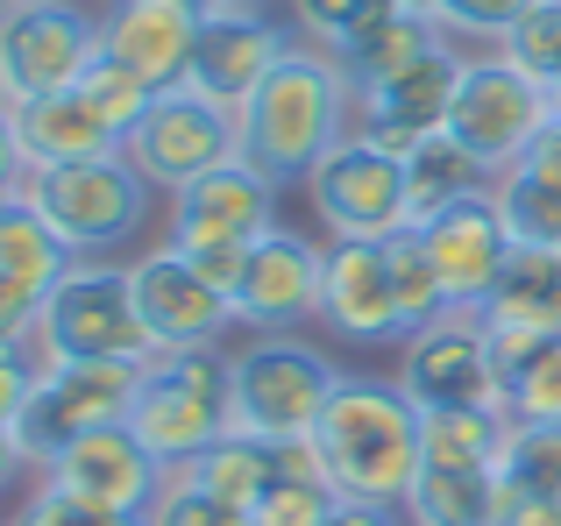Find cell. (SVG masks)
I'll return each instance as SVG.
<instances>
[{
    "mask_svg": "<svg viewBox=\"0 0 561 526\" xmlns=\"http://www.w3.org/2000/svg\"><path fill=\"white\" fill-rule=\"evenodd\" d=\"M420 242H426L440 285H448V299L462 306V313H483L491 291L505 285L512 256H519V236H512L497 193H477V199H462V207H448L440 221L420 228Z\"/></svg>",
    "mask_w": 561,
    "mask_h": 526,
    "instance_id": "17",
    "label": "cell"
},
{
    "mask_svg": "<svg viewBox=\"0 0 561 526\" xmlns=\"http://www.w3.org/2000/svg\"><path fill=\"white\" fill-rule=\"evenodd\" d=\"M554 122V100L540 79H526L505 50H483L462 65V85H455V107H448V136L477 157L491 179H505L534 136Z\"/></svg>",
    "mask_w": 561,
    "mask_h": 526,
    "instance_id": "8",
    "label": "cell"
},
{
    "mask_svg": "<svg viewBox=\"0 0 561 526\" xmlns=\"http://www.w3.org/2000/svg\"><path fill=\"white\" fill-rule=\"evenodd\" d=\"M36 356L43 363H150L157 342L136 313V285L128 263L85 256L43 299V328H36Z\"/></svg>",
    "mask_w": 561,
    "mask_h": 526,
    "instance_id": "4",
    "label": "cell"
},
{
    "mask_svg": "<svg viewBox=\"0 0 561 526\" xmlns=\"http://www.w3.org/2000/svg\"><path fill=\"white\" fill-rule=\"evenodd\" d=\"M43 285H22V277L0 271V348H36V328H43Z\"/></svg>",
    "mask_w": 561,
    "mask_h": 526,
    "instance_id": "41",
    "label": "cell"
},
{
    "mask_svg": "<svg viewBox=\"0 0 561 526\" xmlns=\"http://www.w3.org/2000/svg\"><path fill=\"white\" fill-rule=\"evenodd\" d=\"M28 470V456H22V442H14V427H0V499H8V484Z\"/></svg>",
    "mask_w": 561,
    "mask_h": 526,
    "instance_id": "47",
    "label": "cell"
},
{
    "mask_svg": "<svg viewBox=\"0 0 561 526\" xmlns=\"http://www.w3.org/2000/svg\"><path fill=\"white\" fill-rule=\"evenodd\" d=\"M79 93H85V100H93V107H100V114H107V122H114V128H122V142H128V128H136V122H142V114H150V100H157V85H142V79H136V71H128V65H122V57H107V50H100V57H93V65H85V79H79Z\"/></svg>",
    "mask_w": 561,
    "mask_h": 526,
    "instance_id": "36",
    "label": "cell"
},
{
    "mask_svg": "<svg viewBox=\"0 0 561 526\" xmlns=\"http://www.w3.org/2000/svg\"><path fill=\"white\" fill-rule=\"evenodd\" d=\"M234 8H271V0H234Z\"/></svg>",
    "mask_w": 561,
    "mask_h": 526,
    "instance_id": "52",
    "label": "cell"
},
{
    "mask_svg": "<svg viewBox=\"0 0 561 526\" xmlns=\"http://www.w3.org/2000/svg\"><path fill=\"white\" fill-rule=\"evenodd\" d=\"M398 0H291V28H299V43H313V50H334L342 57L348 43H363L377 22H391Z\"/></svg>",
    "mask_w": 561,
    "mask_h": 526,
    "instance_id": "34",
    "label": "cell"
},
{
    "mask_svg": "<svg viewBox=\"0 0 561 526\" xmlns=\"http://www.w3.org/2000/svg\"><path fill=\"white\" fill-rule=\"evenodd\" d=\"M334 385H342V370L328 348L299 342V334H256L234 348V434H256L277 448L313 442Z\"/></svg>",
    "mask_w": 561,
    "mask_h": 526,
    "instance_id": "5",
    "label": "cell"
},
{
    "mask_svg": "<svg viewBox=\"0 0 561 526\" xmlns=\"http://www.w3.org/2000/svg\"><path fill=\"white\" fill-rule=\"evenodd\" d=\"M142 526H256V519H249L242 505H228V499H214V491H199L185 470H171L164 491H157V505L142 513Z\"/></svg>",
    "mask_w": 561,
    "mask_h": 526,
    "instance_id": "38",
    "label": "cell"
},
{
    "mask_svg": "<svg viewBox=\"0 0 561 526\" xmlns=\"http://www.w3.org/2000/svg\"><path fill=\"white\" fill-rule=\"evenodd\" d=\"M28 185V157H22V136H14V114H0V199Z\"/></svg>",
    "mask_w": 561,
    "mask_h": 526,
    "instance_id": "44",
    "label": "cell"
},
{
    "mask_svg": "<svg viewBox=\"0 0 561 526\" xmlns=\"http://www.w3.org/2000/svg\"><path fill=\"white\" fill-rule=\"evenodd\" d=\"M128 285H136V313L150 328L157 356L164 348H220L234 334V299L220 285H206L171 242H157V250L128 263Z\"/></svg>",
    "mask_w": 561,
    "mask_h": 526,
    "instance_id": "12",
    "label": "cell"
},
{
    "mask_svg": "<svg viewBox=\"0 0 561 526\" xmlns=\"http://www.w3.org/2000/svg\"><path fill=\"white\" fill-rule=\"evenodd\" d=\"M440 43H455L440 22H426V14H405V8H398L391 22H377L363 43H348V50H342V71H348V85H356V93H370V85L398 79V71H412L420 57H434Z\"/></svg>",
    "mask_w": 561,
    "mask_h": 526,
    "instance_id": "30",
    "label": "cell"
},
{
    "mask_svg": "<svg viewBox=\"0 0 561 526\" xmlns=\"http://www.w3.org/2000/svg\"><path fill=\"white\" fill-rule=\"evenodd\" d=\"M28 199H36L43 214H50V228L85 256H114L128 250V242L150 228L157 214V185L142 179L136 164H128L122 150L114 157H93V164H57V171H28L22 185Z\"/></svg>",
    "mask_w": 561,
    "mask_h": 526,
    "instance_id": "6",
    "label": "cell"
},
{
    "mask_svg": "<svg viewBox=\"0 0 561 526\" xmlns=\"http://www.w3.org/2000/svg\"><path fill=\"white\" fill-rule=\"evenodd\" d=\"M14 136H22L28 171H57V164H93V157L122 150V128L71 85V93H36L14 107Z\"/></svg>",
    "mask_w": 561,
    "mask_h": 526,
    "instance_id": "22",
    "label": "cell"
},
{
    "mask_svg": "<svg viewBox=\"0 0 561 526\" xmlns=\"http://www.w3.org/2000/svg\"><path fill=\"white\" fill-rule=\"evenodd\" d=\"M199 22L206 14L185 8V0H107V8H100V50L122 57L142 85L171 93V85H185Z\"/></svg>",
    "mask_w": 561,
    "mask_h": 526,
    "instance_id": "21",
    "label": "cell"
},
{
    "mask_svg": "<svg viewBox=\"0 0 561 526\" xmlns=\"http://www.w3.org/2000/svg\"><path fill=\"white\" fill-rule=\"evenodd\" d=\"M22 107V93H14V79H8V65H0V114H14Z\"/></svg>",
    "mask_w": 561,
    "mask_h": 526,
    "instance_id": "48",
    "label": "cell"
},
{
    "mask_svg": "<svg viewBox=\"0 0 561 526\" xmlns=\"http://www.w3.org/2000/svg\"><path fill=\"white\" fill-rule=\"evenodd\" d=\"M185 8H199V14H220V8H234V0H185Z\"/></svg>",
    "mask_w": 561,
    "mask_h": 526,
    "instance_id": "51",
    "label": "cell"
},
{
    "mask_svg": "<svg viewBox=\"0 0 561 526\" xmlns=\"http://www.w3.org/2000/svg\"><path fill=\"white\" fill-rule=\"evenodd\" d=\"M491 193L526 250H561V185L554 179H534V171L512 164L505 179H491Z\"/></svg>",
    "mask_w": 561,
    "mask_h": 526,
    "instance_id": "33",
    "label": "cell"
},
{
    "mask_svg": "<svg viewBox=\"0 0 561 526\" xmlns=\"http://www.w3.org/2000/svg\"><path fill=\"white\" fill-rule=\"evenodd\" d=\"M185 477L199 491H214V499H228V505H256L263 491H271V477H277V442H256V434H220L206 456H192L185 462Z\"/></svg>",
    "mask_w": 561,
    "mask_h": 526,
    "instance_id": "31",
    "label": "cell"
},
{
    "mask_svg": "<svg viewBox=\"0 0 561 526\" xmlns=\"http://www.w3.org/2000/svg\"><path fill=\"white\" fill-rule=\"evenodd\" d=\"M398 385L412 405H505V377H497V348L483 313H440L398 348Z\"/></svg>",
    "mask_w": 561,
    "mask_h": 526,
    "instance_id": "11",
    "label": "cell"
},
{
    "mask_svg": "<svg viewBox=\"0 0 561 526\" xmlns=\"http://www.w3.org/2000/svg\"><path fill=\"white\" fill-rule=\"evenodd\" d=\"M313 456L328 470V484L342 499L363 505H398L405 513V491L420 484L426 448H420V405L398 377H348L334 385L328 413L313 427Z\"/></svg>",
    "mask_w": 561,
    "mask_h": 526,
    "instance_id": "2",
    "label": "cell"
},
{
    "mask_svg": "<svg viewBox=\"0 0 561 526\" xmlns=\"http://www.w3.org/2000/svg\"><path fill=\"white\" fill-rule=\"evenodd\" d=\"M477 193H491V171H483L448 128L405 150V221L412 228L440 221L448 207H462V199H477Z\"/></svg>",
    "mask_w": 561,
    "mask_h": 526,
    "instance_id": "24",
    "label": "cell"
},
{
    "mask_svg": "<svg viewBox=\"0 0 561 526\" xmlns=\"http://www.w3.org/2000/svg\"><path fill=\"white\" fill-rule=\"evenodd\" d=\"M291 43H299V36H291L277 14H263V8H220V14H206V22H199L185 85H192V93H206L214 107L242 114L249 93L285 65Z\"/></svg>",
    "mask_w": 561,
    "mask_h": 526,
    "instance_id": "14",
    "label": "cell"
},
{
    "mask_svg": "<svg viewBox=\"0 0 561 526\" xmlns=\"http://www.w3.org/2000/svg\"><path fill=\"white\" fill-rule=\"evenodd\" d=\"M8 526H142V519L136 513H107V505H85V499H71V491H57V484L36 477V491L14 505Z\"/></svg>",
    "mask_w": 561,
    "mask_h": 526,
    "instance_id": "39",
    "label": "cell"
},
{
    "mask_svg": "<svg viewBox=\"0 0 561 526\" xmlns=\"http://www.w3.org/2000/svg\"><path fill=\"white\" fill-rule=\"evenodd\" d=\"M483 320L505 334H561V250H526L512 256L505 285L491 291Z\"/></svg>",
    "mask_w": 561,
    "mask_h": 526,
    "instance_id": "27",
    "label": "cell"
},
{
    "mask_svg": "<svg viewBox=\"0 0 561 526\" xmlns=\"http://www.w3.org/2000/svg\"><path fill=\"white\" fill-rule=\"evenodd\" d=\"M277 193L249 157H228L206 179H192L185 193H171L164 242L171 250H214V242H263L277 228Z\"/></svg>",
    "mask_w": 561,
    "mask_h": 526,
    "instance_id": "15",
    "label": "cell"
},
{
    "mask_svg": "<svg viewBox=\"0 0 561 526\" xmlns=\"http://www.w3.org/2000/svg\"><path fill=\"white\" fill-rule=\"evenodd\" d=\"M497 526H561V499H534V491L505 484V513H497Z\"/></svg>",
    "mask_w": 561,
    "mask_h": 526,
    "instance_id": "43",
    "label": "cell"
},
{
    "mask_svg": "<svg viewBox=\"0 0 561 526\" xmlns=\"http://www.w3.org/2000/svg\"><path fill=\"white\" fill-rule=\"evenodd\" d=\"M36 370H43L36 348H0V427H14V420H22L28 391H36Z\"/></svg>",
    "mask_w": 561,
    "mask_h": 526,
    "instance_id": "42",
    "label": "cell"
},
{
    "mask_svg": "<svg viewBox=\"0 0 561 526\" xmlns=\"http://www.w3.org/2000/svg\"><path fill=\"white\" fill-rule=\"evenodd\" d=\"M526 8H540V0H440L434 22L448 28L455 43H505V28L519 22Z\"/></svg>",
    "mask_w": 561,
    "mask_h": 526,
    "instance_id": "40",
    "label": "cell"
},
{
    "mask_svg": "<svg viewBox=\"0 0 561 526\" xmlns=\"http://www.w3.org/2000/svg\"><path fill=\"white\" fill-rule=\"evenodd\" d=\"M497 477L512 491H534V499H561V420H548V427H512Z\"/></svg>",
    "mask_w": 561,
    "mask_h": 526,
    "instance_id": "35",
    "label": "cell"
},
{
    "mask_svg": "<svg viewBox=\"0 0 561 526\" xmlns=\"http://www.w3.org/2000/svg\"><path fill=\"white\" fill-rule=\"evenodd\" d=\"M71 263H79V250H71V242L50 228V214H43L36 199H28V193H8V199H0V271L22 277V285H43V291H50Z\"/></svg>",
    "mask_w": 561,
    "mask_h": 526,
    "instance_id": "29",
    "label": "cell"
},
{
    "mask_svg": "<svg viewBox=\"0 0 561 526\" xmlns=\"http://www.w3.org/2000/svg\"><path fill=\"white\" fill-rule=\"evenodd\" d=\"M234 128H242V157L271 185H306L320 157L356 128V85H348V71H342L334 50L291 43L285 65H277L271 79L249 93V107L234 114Z\"/></svg>",
    "mask_w": 561,
    "mask_h": 526,
    "instance_id": "1",
    "label": "cell"
},
{
    "mask_svg": "<svg viewBox=\"0 0 561 526\" xmlns=\"http://www.w3.org/2000/svg\"><path fill=\"white\" fill-rule=\"evenodd\" d=\"M328 526H405V513H398V505H363V499H342V513H334Z\"/></svg>",
    "mask_w": 561,
    "mask_h": 526,
    "instance_id": "46",
    "label": "cell"
},
{
    "mask_svg": "<svg viewBox=\"0 0 561 526\" xmlns=\"http://www.w3.org/2000/svg\"><path fill=\"white\" fill-rule=\"evenodd\" d=\"M497 50H505L512 65L526 71V79L554 85V71H561V0H540V8H526L519 22L505 28V43H497Z\"/></svg>",
    "mask_w": 561,
    "mask_h": 526,
    "instance_id": "37",
    "label": "cell"
},
{
    "mask_svg": "<svg viewBox=\"0 0 561 526\" xmlns=\"http://www.w3.org/2000/svg\"><path fill=\"white\" fill-rule=\"evenodd\" d=\"M128 427L164 470H185L192 456L234 434V356L228 348H164L142 363Z\"/></svg>",
    "mask_w": 561,
    "mask_h": 526,
    "instance_id": "3",
    "label": "cell"
},
{
    "mask_svg": "<svg viewBox=\"0 0 561 526\" xmlns=\"http://www.w3.org/2000/svg\"><path fill=\"white\" fill-rule=\"evenodd\" d=\"M93 57H100V14H85L79 0H36L14 22H0V65H8L22 100L71 93Z\"/></svg>",
    "mask_w": 561,
    "mask_h": 526,
    "instance_id": "16",
    "label": "cell"
},
{
    "mask_svg": "<svg viewBox=\"0 0 561 526\" xmlns=\"http://www.w3.org/2000/svg\"><path fill=\"white\" fill-rule=\"evenodd\" d=\"M398 8H405V14H426V22H434V14H440V0H398Z\"/></svg>",
    "mask_w": 561,
    "mask_h": 526,
    "instance_id": "49",
    "label": "cell"
},
{
    "mask_svg": "<svg viewBox=\"0 0 561 526\" xmlns=\"http://www.w3.org/2000/svg\"><path fill=\"white\" fill-rule=\"evenodd\" d=\"M320 277H328V242L299 236L277 221L271 236L249 250V271L234 285V328L249 334H299L320 320Z\"/></svg>",
    "mask_w": 561,
    "mask_h": 526,
    "instance_id": "13",
    "label": "cell"
},
{
    "mask_svg": "<svg viewBox=\"0 0 561 526\" xmlns=\"http://www.w3.org/2000/svg\"><path fill=\"white\" fill-rule=\"evenodd\" d=\"M383 250H391V285H398V313H405V342L420 328H434L440 313H455L448 285H440L434 256H426L420 228H398V236H383Z\"/></svg>",
    "mask_w": 561,
    "mask_h": 526,
    "instance_id": "32",
    "label": "cell"
},
{
    "mask_svg": "<svg viewBox=\"0 0 561 526\" xmlns=\"http://www.w3.org/2000/svg\"><path fill=\"white\" fill-rule=\"evenodd\" d=\"M122 157L157 185V193H185V185L206 179L214 164L242 157V128H234V114L214 107L206 93H192V85H171V93H157L150 114L128 128Z\"/></svg>",
    "mask_w": 561,
    "mask_h": 526,
    "instance_id": "10",
    "label": "cell"
},
{
    "mask_svg": "<svg viewBox=\"0 0 561 526\" xmlns=\"http://www.w3.org/2000/svg\"><path fill=\"white\" fill-rule=\"evenodd\" d=\"M164 477L171 470L122 420V427H100V434H85V442H71L65 456L43 470V484L71 491V499H85V505H107V513H136L142 519L157 505V491H164Z\"/></svg>",
    "mask_w": 561,
    "mask_h": 526,
    "instance_id": "20",
    "label": "cell"
},
{
    "mask_svg": "<svg viewBox=\"0 0 561 526\" xmlns=\"http://www.w3.org/2000/svg\"><path fill=\"white\" fill-rule=\"evenodd\" d=\"M320 328L348 348H405V313H398L391 250L383 242H328Z\"/></svg>",
    "mask_w": 561,
    "mask_h": 526,
    "instance_id": "18",
    "label": "cell"
},
{
    "mask_svg": "<svg viewBox=\"0 0 561 526\" xmlns=\"http://www.w3.org/2000/svg\"><path fill=\"white\" fill-rule=\"evenodd\" d=\"M334 513H342V491L328 484L313 442H285V448H277L271 491L249 505V519H256V526H328Z\"/></svg>",
    "mask_w": 561,
    "mask_h": 526,
    "instance_id": "28",
    "label": "cell"
},
{
    "mask_svg": "<svg viewBox=\"0 0 561 526\" xmlns=\"http://www.w3.org/2000/svg\"><path fill=\"white\" fill-rule=\"evenodd\" d=\"M142 385V363H43L36 391H28L22 420H14V442H22L28 470H50L71 442L100 427H122L128 405H136Z\"/></svg>",
    "mask_w": 561,
    "mask_h": 526,
    "instance_id": "7",
    "label": "cell"
},
{
    "mask_svg": "<svg viewBox=\"0 0 561 526\" xmlns=\"http://www.w3.org/2000/svg\"><path fill=\"white\" fill-rule=\"evenodd\" d=\"M22 8H36V0H0V22H14Z\"/></svg>",
    "mask_w": 561,
    "mask_h": 526,
    "instance_id": "50",
    "label": "cell"
},
{
    "mask_svg": "<svg viewBox=\"0 0 561 526\" xmlns=\"http://www.w3.org/2000/svg\"><path fill=\"white\" fill-rule=\"evenodd\" d=\"M462 65H469L462 43H440V50L420 57L412 71L356 93V128L370 142H383V150H398V157H405L412 142L440 136V128H448V107H455V85H462Z\"/></svg>",
    "mask_w": 561,
    "mask_h": 526,
    "instance_id": "19",
    "label": "cell"
},
{
    "mask_svg": "<svg viewBox=\"0 0 561 526\" xmlns=\"http://www.w3.org/2000/svg\"><path fill=\"white\" fill-rule=\"evenodd\" d=\"M519 171H534V179H554V185H561V114L534 136V150L519 157Z\"/></svg>",
    "mask_w": 561,
    "mask_h": 526,
    "instance_id": "45",
    "label": "cell"
},
{
    "mask_svg": "<svg viewBox=\"0 0 561 526\" xmlns=\"http://www.w3.org/2000/svg\"><path fill=\"white\" fill-rule=\"evenodd\" d=\"M306 199H313L328 242H383L405 221V157L370 142L363 128H348L328 157L306 179Z\"/></svg>",
    "mask_w": 561,
    "mask_h": 526,
    "instance_id": "9",
    "label": "cell"
},
{
    "mask_svg": "<svg viewBox=\"0 0 561 526\" xmlns=\"http://www.w3.org/2000/svg\"><path fill=\"white\" fill-rule=\"evenodd\" d=\"M491 328V320H483ZM497 377H505V413L512 427H548L561 420V334H505L491 328Z\"/></svg>",
    "mask_w": 561,
    "mask_h": 526,
    "instance_id": "23",
    "label": "cell"
},
{
    "mask_svg": "<svg viewBox=\"0 0 561 526\" xmlns=\"http://www.w3.org/2000/svg\"><path fill=\"white\" fill-rule=\"evenodd\" d=\"M512 442L505 405H420V448L448 470H497Z\"/></svg>",
    "mask_w": 561,
    "mask_h": 526,
    "instance_id": "26",
    "label": "cell"
},
{
    "mask_svg": "<svg viewBox=\"0 0 561 526\" xmlns=\"http://www.w3.org/2000/svg\"><path fill=\"white\" fill-rule=\"evenodd\" d=\"M505 513V477L497 470H448L426 462L405 491V526H497Z\"/></svg>",
    "mask_w": 561,
    "mask_h": 526,
    "instance_id": "25",
    "label": "cell"
}]
</instances>
